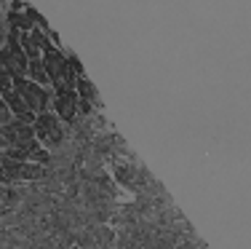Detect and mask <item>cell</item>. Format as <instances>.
<instances>
[{
	"mask_svg": "<svg viewBox=\"0 0 251 249\" xmlns=\"http://www.w3.org/2000/svg\"><path fill=\"white\" fill-rule=\"evenodd\" d=\"M77 112L88 115V112H91V102H88V99H77Z\"/></svg>",
	"mask_w": 251,
	"mask_h": 249,
	"instance_id": "10",
	"label": "cell"
},
{
	"mask_svg": "<svg viewBox=\"0 0 251 249\" xmlns=\"http://www.w3.org/2000/svg\"><path fill=\"white\" fill-rule=\"evenodd\" d=\"M27 78L35 81L38 86H49L51 78H49V73H46V67H43V59H29V64H27Z\"/></svg>",
	"mask_w": 251,
	"mask_h": 249,
	"instance_id": "4",
	"label": "cell"
},
{
	"mask_svg": "<svg viewBox=\"0 0 251 249\" xmlns=\"http://www.w3.org/2000/svg\"><path fill=\"white\" fill-rule=\"evenodd\" d=\"M14 86V78L8 75V70L0 67V91H8V88Z\"/></svg>",
	"mask_w": 251,
	"mask_h": 249,
	"instance_id": "8",
	"label": "cell"
},
{
	"mask_svg": "<svg viewBox=\"0 0 251 249\" xmlns=\"http://www.w3.org/2000/svg\"><path fill=\"white\" fill-rule=\"evenodd\" d=\"M8 27L11 29H19V32H29L35 25H32V19H29L27 14H22V11H11V14H8Z\"/></svg>",
	"mask_w": 251,
	"mask_h": 249,
	"instance_id": "5",
	"label": "cell"
},
{
	"mask_svg": "<svg viewBox=\"0 0 251 249\" xmlns=\"http://www.w3.org/2000/svg\"><path fill=\"white\" fill-rule=\"evenodd\" d=\"M11 110H8V105H5V99H3V94H0V123H8L11 121Z\"/></svg>",
	"mask_w": 251,
	"mask_h": 249,
	"instance_id": "9",
	"label": "cell"
},
{
	"mask_svg": "<svg viewBox=\"0 0 251 249\" xmlns=\"http://www.w3.org/2000/svg\"><path fill=\"white\" fill-rule=\"evenodd\" d=\"M14 88L16 94H19L22 99L27 102V108L32 110V112H46L51 108V94H49V88L46 86H38L35 81H29V78H14Z\"/></svg>",
	"mask_w": 251,
	"mask_h": 249,
	"instance_id": "1",
	"label": "cell"
},
{
	"mask_svg": "<svg viewBox=\"0 0 251 249\" xmlns=\"http://www.w3.org/2000/svg\"><path fill=\"white\" fill-rule=\"evenodd\" d=\"M32 129H35V137L40 139V145H59L62 142V126H59V115L56 112H51V110H46V112H38L35 115V123H32Z\"/></svg>",
	"mask_w": 251,
	"mask_h": 249,
	"instance_id": "3",
	"label": "cell"
},
{
	"mask_svg": "<svg viewBox=\"0 0 251 249\" xmlns=\"http://www.w3.org/2000/svg\"><path fill=\"white\" fill-rule=\"evenodd\" d=\"M27 161H32V164H40V166H46V164L51 161V158H49V150H46V147L40 145L38 150H32V153H29V158H27Z\"/></svg>",
	"mask_w": 251,
	"mask_h": 249,
	"instance_id": "7",
	"label": "cell"
},
{
	"mask_svg": "<svg viewBox=\"0 0 251 249\" xmlns=\"http://www.w3.org/2000/svg\"><path fill=\"white\" fill-rule=\"evenodd\" d=\"M75 91L80 99H88V102H94V97H97V88L91 86V81L86 78V75H80V78H75Z\"/></svg>",
	"mask_w": 251,
	"mask_h": 249,
	"instance_id": "6",
	"label": "cell"
},
{
	"mask_svg": "<svg viewBox=\"0 0 251 249\" xmlns=\"http://www.w3.org/2000/svg\"><path fill=\"white\" fill-rule=\"evenodd\" d=\"M43 67H46V73H49V78L51 83H56V81H62V83H70V86H75V78L77 75L70 70V64H67V59H64L62 54H59L56 49H43Z\"/></svg>",
	"mask_w": 251,
	"mask_h": 249,
	"instance_id": "2",
	"label": "cell"
}]
</instances>
